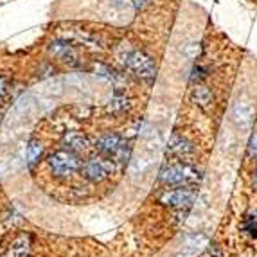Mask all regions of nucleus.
I'll return each instance as SVG.
<instances>
[{
	"label": "nucleus",
	"instance_id": "1",
	"mask_svg": "<svg viewBox=\"0 0 257 257\" xmlns=\"http://www.w3.org/2000/svg\"><path fill=\"white\" fill-rule=\"evenodd\" d=\"M119 61L126 70L142 77V79H148V81L153 79L157 74V67L150 56L139 49L130 47V45H122V49L119 51Z\"/></svg>",
	"mask_w": 257,
	"mask_h": 257
},
{
	"label": "nucleus",
	"instance_id": "2",
	"mask_svg": "<svg viewBox=\"0 0 257 257\" xmlns=\"http://www.w3.org/2000/svg\"><path fill=\"white\" fill-rule=\"evenodd\" d=\"M200 180V173L191 167L189 164H173V166L164 167L160 171V182L164 185H178V187H184V185L194 184V182Z\"/></svg>",
	"mask_w": 257,
	"mask_h": 257
},
{
	"label": "nucleus",
	"instance_id": "3",
	"mask_svg": "<svg viewBox=\"0 0 257 257\" xmlns=\"http://www.w3.org/2000/svg\"><path fill=\"white\" fill-rule=\"evenodd\" d=\"M95 148L99 150V153L110 159L111 162H119V164H124L128 162V157H130V148L124 144V141L115 135V133H108V135H103V137L99 139L95 142Z\"/></svg>",
	"mask_w": 257,
	"mask_h": 257
},
{
	"label": "nucleus",
	"instance_id": "4",
	"mask_svg": "<svg viewBox=\"0 0 257 257\" xmlns=\"http://www.w3.org/2000/svg\"><path fill=\"white\" fill-rule=\"evenodd\" d=\"M49 167H51V171L54 176L58 178H63V176H70L72 173H76L81 166L79 159H77V155L72 153L69 150H63V151H56L49 157Z\"/></svg>",
	"mask_w": 257,
	"mask_h": 257
},
{
	"label": "nucleus",
	"instance_id": "5",
	"mask_svg": "<svg viewBox=\"0 0 257 257\" xmlns=\"http://www.w3.org/2000/svg\"><path fill=\"white\" fill-rule=\"evenodd\" d=\"M113 169V162L110 159H101V157H94L88 159L83 166V175L90 182H103L108 178L110 171Z\"/></svg>",
	"mask_w": 257,
	"mask_h": 257
},
{
	"label": "nucleus",
	"instance_id": "6",
	"mask_svg": "<svg viewBox=\"0 0 257 257\" xmlns=\"http://www.w3.org/2000/svg\"><path fill=\"white\" fill-rule=\"evenodd\" d=\"M194 191L191 189H173V191H166V193L160 196V202L167 207H173V209H187L194 203Z\"/></svg>",
	"mask_w": 257,
	"mask_h": 257
},
{
	"label": "nucleus",
	"instance_id": "7",
	"mask_svg": "<svg viewBox=\"0 0 257 257\" xmlns=\"http://www.w3.org/2000/svg\"><path fill=\"white\" fill-rule=\"evenodd\" d=\"M49 54L54 56L56 60L65 61V63H76L77 52L72 43L65 42V40H54L49 45Z\"/></svg>",
	"mask_w": 257,
	"mask_h": 257
},
{
	"label": "nucleus",
	"instance_id": "8",
	"mask_svg": "<svg viewBox=\"0 0 257 257\" xmlns=\"http://www.w3.org/2000/svg\"><path fill=\"white\" fill-rule=\"evenodd\" d=\"M207 243H209V241H207L205 236H200V234H196V236H189L176 257H198V253L205 248Z\"/></svg>",
	"mask_w": 257,
	"mask_h": 257
},
{
	"label": "nucleus",
	"instance_id": "9",
	"mask_svg": "<svg viewBox=\"0 0 257 257\" xmlns=\"http://www.w3.org/2000/svg\"><path fill=\"white\" fill-rule=\"evenodd\" d=\"M232 117L237 126H248L253 120V106L246 101H237L232 108Z\"/></svg>",
	"mask_w": 257,
	"mask_h": 257
},
{
	"label": "nucleus",
	"instance_id": "10",
	"mask_svg": "<svg viewBox=\"0 0 257 257\" xmlns=\"http://www.w3.org/2000/svg\"><path fill=\"white\" fill-rule=\"evenodd\" d=\"M63 146L72 153H79V151H85L88 148V139L81 132H69L65 133Z\"/></svg>",
	"mask_w": 257,
	"mask_h": 257
},
{
	"label": "nucleus",
	"instance_id": "11",
	"mask_svg": "<svg viewBox=\"0 0 257 257\" xmlns=\"http://www.w3.org/2000/svg\"><path fill=\"white\" fill-rule=\"evenodd\" d=\"M167 151L176 157H187L194 151L193 144L187 141V139L180 137V135H173L171 141H169V146H167Z\"/></svg>",
	"mask_w": 257,
	"mask_h": 257
},
{
	"label": "nucleus",
	"instance_id": "12",
	"mask_svg": "<svg viewBox=\"0 0 257 257\" xmlns=\"http://www.w3.org/2000/svg\"><path fill=\"white\" fill-rule=\"evenodd\" d=\"M43 153V146L40 144L38 141H29L27 144V150H26V160H27V166L29 167H35L36 164L40 162V157Z\"/></svg>",
	"mask_w": 257,
	"mask_h": 257
},
{
	"label": "nucleus",
	"instance_id": "13",
	"mask_svg": "<svg viewBox=\"0 0 257 257\" xmlns=\"http://www.w3.org/2000/svg\"><path fill=\"white\" fill-rule=\"evenodd\" d=\"M193 101L198 104V106L207 108L210 103H212V94H210V90L207 88V86L196 85L193 90Z\"/></svg>",
	"mask_w": 257,
	"mask_h": 257
},
{
	"label": "nucleus",
	"instance_id": "14",
	"mask_svg": "<svg viewBox=\"0 0 257 257\" xmlns=\"http://www.w3.org/2000/svg\"><path fill=\"white\" fill-rule=\"evenodd\" d=\"M29 110H31V97H22L20 101L15 104L13 110L9 111V120L15 122V120H18V119H24Z\"/></svg>",
	"mask_w": 257,
	"mask_h": 257
},
{
	"label": "nucleus",
	"instance_id": "15",
	"mask_svg": "<svg viewBox=\"0 0 257 257\" xmlns=\"http://www.w3.org/2000/svg\"><path fill=\"white\" fill-rule=\"evenodd\" d=\"M29 253V236H20L9 250V257H26Z\"/></svg>",
	"mask_w": 257,
	"mask_h": 257
},
{
	"label": "nucleus",
	"instance_id": "16",
	"mask_svg": "<svg viewBox=\"0 0 257 257\" xmlns=\"http://www.w3.org/2000/svg\"><path fill=\"white\" fill-rule=\"evenodd\" d=\"M248 155L250 157H257V132L253 133L248 141Z\"/></svg>",
	"mask_w": 257,
	"mask_h": 257
},
{
	"label": "nucleus",
	"instance_id": "17",
	"mask_svg": "<svg viewBox=\"0 0 257 257\" xmlns=\"http://www.w3.org/2000/svg\"><path fill=\"white\" fill-rule=\"evenodd\" d=\"M124 2L128 6H132V8H135V9H142L144 6L148 4V0H124Z\"/></svg>",
	"mask_w": 257,
	"mask_h": 257
},
{
	"label": "nucleus",
	"instance_id": "18",
	"mask_svg": "<svg viewBox=\"0 0 257 257\" xmlns=\"http://www.w3.org/2000/svg\"><path fill=\"white\" fill-rule=\"evenodd\" d=\"M203 70L200 69V67H194V70H193V76H191V81L193 83H196V81H200V79H202L203 77Z\"/></svg>",
	"mask_w": 257,
	"mask_h": 257
},
{
	"label": "nucleus",
	"instance_id": "19",
	"mask_svg": "<svg viewBox=\"0 0 257 257\" xmlns=\"http://www.w3.org/2000/svg\"><path fill=\"white\" fill-rule=\"evenodd\" d=\"M4 92H6V79L2 76H0V97L4 95Z\"/></svg>",
	"mask_w": 257,
	"mask_h": 257
},
{
	"label": "nucleus",
	"instance_id": "20",
	"mask_svg": "<svg viewBox=\"0 0 257 257\" xmlns=\"http://www.w3.org/2000/svg\"><path fill=\"white\" fill-rule=\"evenodd\" d=\"M253 184H255V187H257V173H255V180H253Z\"/></svg>",
	"mask_w": 257,
	"mask_h": 257
},
{
	"label": "nucleus",
	"instance_id": "21",
	"mask_svg": "<svg viewBox=\"0 0 257 257\" xmlns=\"http://www.w3.org/2000/svg\"><path fill=\"white\" fill-rule=\"evenodd\" d=\"M0 120H2V117H0Z\"/></svg>",
	"mask_w": 257,
	"mask_h": 257
}]
</instances>
